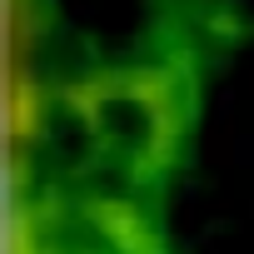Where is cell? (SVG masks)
<instances>
[{"mask_svg": "<svg viewBox=\"0 0 254 254\" xmlns=\"http://www.w3.org/2000/svg\"><path fill=\"white\" fill-rule=\"evenodd\" d=\"M115 95L120 100H130L145 120V165L135 170L140 180H155L160 170L175 165V150H180V90H175V75L165 65H140L130 75H120L115 80Z\"/></svg>", "mask_w": 254, "mask_h": 254, "instance_id": "obj_1", "label": "cell"}, {"mask_svg": "<svg viewBox=\"0 0 254 254\" xmlns=\"http://www.w3.org/2000/svg\"><path fill=\"white\" fill-rule=\"evenodd\" d=\"M85 224L95 229V239L110 249V254H165L160 234L145 224L140 204L120 199V194H95L85 204Z\"/></svg>", "mask_w": 254, "mask_h": 254, "instance_id": "obj_2", "label": "cell"}, {"mask_svg": "<svg viewBox=\"0 0 254 254\" xmlns=\"http://www.w3.org/2000/svg\"><path fill=\"white\" fill-rule=\"evenodd\" d=\"M40 125H45V95L30 75V65L10 50L5 60V130H10V145H35L40 135Z\"/></svg>", "mask_w": 254, "mask_h": 254, "instance_id": "obj_3", "label": "cell"}]
</instances>
